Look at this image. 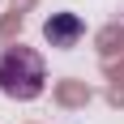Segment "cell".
Returning a JSON list of instances; mask_svg holds the SVG:
<instances>
[{
    "instance_id": "obj_3",
    "label": "cell",
    "mask_w": 124,
    "mask_h": 124,
    "mask_svg": "<svg viewBox=\"0 0 124 124\" xmlns=\"http://www.w3.org/2000/svg\"><path fill=\"white\" fill-rule=\"evenodd\" d=\"M120 34H124V9H120Z\"/></svg>"
},
{
    "instance_id": "obj_1",
    "label": "cell",
    "mask_w": 124,
    "mask_h": 124,
    "mask_svg": "<svg viewBox=\"0 0 124 124\" xmlns=\"http://www.w3.org/2000/svg\"><path fill=\"white\" fill-rule=\"evenodd\" d=\"M47 90V60L26 43L0 51V94L13 103H34Z\"/></svg>"
},
{
    "instance_id": "obj_2",
    "label": "cell",
    "mask_w": 124,
    "mask_h": 124,
    "mask_svg": "<svg viewBox=\"0 0 124 124\" xmlns=\"http://www.w3.org/2000/svg\"><path fill=\"white\" fill-rule=\"evenodd\" d=\"M81 34H86V22L77 17V13H51L47 22H43V39H47L56 51H69L81 43Z\"/></svg>"
}]
</instances>
